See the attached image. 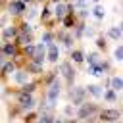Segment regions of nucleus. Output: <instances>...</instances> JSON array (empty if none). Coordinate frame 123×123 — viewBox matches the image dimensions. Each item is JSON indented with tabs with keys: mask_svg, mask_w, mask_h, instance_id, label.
Segmentation results:
<instances>
[{
	"mask_svg": "<svg viewBox=\"0 0 123 123\" xmlns=\"http://www.w3.org/2000/svg\"><path fill=\"white\" fill-rule=\"evenodd\" d=\"M19 104H21V108L23 110H31L33 108V104H35V100H33V96H31V92H21L19 94Z\"/></svg>",
	"mask_w": 123,
	"mask_h": 123,
	"instance_id": "f257e3e1",
	"label": "nucleus"
},
{
	"mask_svg": "<svg viewBox=\"0 0 123 123\" xmlns=\"http://www.w3.org/2000/svg\"><path fill=\"white\" fill-rule=\"evenodd\" d=\"M58 94H60V83H58V81H54V83L50 85V90H48V102H50V104H54V102H56V98H58Z\"/></svg>",
	"mask_w": 123,
	"mask_h": 123,
	"instance_id": "f03ea898",
	"label": "nucleus"
},
{
	"mask_svg": "<svg viewBox=\"0 0 123 123\" xmlns=\"http://www.w3.org/2000/svg\"><path fill=\"white\" fill-rule=\"evenodd\" d=\"M94 108H96V106H92V104H85V106H83V108L77 111V117H79V119H85V117H88V115L94 111Z\"/></svg>",
	"mask_w": 123,
	"mask_h": 123,
	"instance_id": "7ed1b4c3",
	"label": "nucleus"
},
{
	"mask_svg": "<svg viewBox=\"0 0 123 123\" xmlns=\"http://www.w3.org/2000/svg\"><path fill=\"white\" fill-rule=\"evenodd\" d=\"M31 56H35V62H42V58H44V46L42 44H37V46H33V52H31Z\"/></svg>",
	"mask_w": 123,
	"mask_h": 123,
	"instance_id": "20e7f679",
	"label": "nucleus"
},
{
	"mask_svg": "<svg viewBox=\"0 0 123 123\" xmlns=\"http://www.w3.org/2000/svg\"><path fill=\"white\" fill-rule=\"evenodd\" d=\"M62 71H63L65 79H67V81L71 83V81H73V77H75V73H73V67H71V65H69V63L65 62V63H62Z\"/></svg>",
	"mask_w": 123,
	"mask_h": 123,
	"instance_id": "39448f33",
	"label": "nucleus"
},
{
	"mask_svg": "<svg viewBox=\"0 0 123 123\" xmlns=\"http://www.w3.org/2000/svg\"><path fill=\"white\" fill-rule=\"evenodd\" d=\"M69 96H71V100H73V102H77V104H79V102H83V98H85V90H83V88H73Z\"/></svg>",
	"mask_w": 123,
	"mask_h": 123,
	"instance_id": "423d86ee",
	"label": "nucleus"
},
{
	"mask_svg": "<svg viewBox=\"0 0 123 123\" xmlns=\"http://www.w3.org/2000/svg\"><path fill=\"white\" fill-rule=\"evenodd\" d=\"M48 62H58V46L56 44L48 46Z\"/></svg>",
	"mask_w": 123,
	"mask_h": 123,
	"instance_id": "0eeeda50",
	"label": "nucleus"
},
{
	"mask_svg": "<svg viewBox=\"0 0 123 123\" xmlns=\"http://www.w3.org/2000/svg\"><path fill=\"white\" fill-rule=\"evenodd\" d=\"M100 117H102V119H117V117H119V111H115V110H106V111L100 113Z\"/></svg>",
	"mask_w": 123,
	"mask_h": 123,
	"instance_id": "6e6552de",
	"label": "nucleus"
},
{
	"mask_svg": "<svg viewBox=\"0 0 123 123\" xmlns=\"http://www.w3.org/2000/svg\"><path fill=\"white\" fill-rule=\"evenodd\" d=\"M56 15H58L60 19H63V17L67 15V6H65V4H58V6H56Z\"/></svg>",
	"mask_w": 123,
	"mask_h": 123,
	"instance_id": "1a4fd4ad",
	"label": "nucleus"
},
{
	"mask_svg": "<svg viewBox=\"0 0 123 123\" xmlns=\"http://www.w3.org/2000/svg\"><path fill=\"white\" fill-rule=\"evenodd\" d=\"M10 10H12V13H19V12H23V2H21V0H15V2L10 6Z\"/></svg>",
	"mask_w": 123,
	"mask_h": 123,
	"instance_id": "9d476101",
	"label": "nucleus"
},
{
	"mask_svg": "<svg viewBox=\"0 0 123 123\" xmlns=\"http://www.w3.org/2000/svg\"><path fill=\"white\" fill-rule=\"evenodd\" d=\"M108 35H110L111 38H115V40H117V38L121 37V31H119V27H113V29H110V31H108Z\"/></svg>",
	"mask_w": 123,
	"mask_h": 123,
	"instance_id": "9b49d317",
	"label": "nucleus"
},
{
	"mask_svg": "<svg viewBox=\"0 0 123 123\" xmlns=\"http://www.w3.org/2000/svg\"><path fill=\"white\" fill-rule=\"evenodd\" d=\"M88 92H90L92 96H100V92H102V88H100L98 85H90V86H88Z\"/></svg>",
	"mask_w": 123,
	"mask_h": 123,
	"instance_id": "f8f14e48",
	"label": "nucleus"
},
{
	"mask_svg": "<svg viewBox=\"0 0 123 123\" xmlns=\"http://www.w3.org/2000/svg\"><path fill=\"white\" fill-rule=\"evenodd\" d=\"M2 50H4L6 54H10V56H13V54H15V44H6V46H4Z\"/></svg>",
	"mask_w": 123,
	"mask_h": 123,
	"instance_id": "ddd939ff",
	"label": "nucleus"
},
{
	"mask_svg": "<svg viewBox=\"0 0 123 123\" xmlns=\"http://www.w3.org/2000/svg\"><path fill=\"white\" fill-rule=\"evenodd\" d=\"M15 81H17V83H25V81H27V75H25L23 71H19V73H15Z\"/></svg>",
	"mask_w": 123,
	"mask_h": 123,
	"instance_id": "4468645a",
	"label": "nucleus"
},
{
	"mask_svg": "<svg viewBox=\"0 0 123 123\" xmlns=\"http://www.w3.org/2000/svg\"><path fill=\"white\" fill-rule=\"evenodd\" d=\"M111 86H113V88H115V90H119V88H121V86H123V83H121V79H119V77H115V79H113V81H111Z\"/></svg>",
	"mask_w": 123,
	"mask_h": 123,
	"instance_id": "2eb2a0df",
	"label": "nucleus"
},
{
	"mask_svg": "<svg viewBox=\"0 0 123 123\" xmlns=\"http://www.w3.org/2000/svg\"><path fill=\"white\" fill-rule=\"evenodd\" d=\"M94 17H98V19H102V17H104V10H102L100 6H96V8H94Z\"/></svg>",
	"mask_w": 123,
	"mask_h": 123,
	"instance_id": "dca6fc26",
	"label": "nucleus"
},
{
	"mask_svg": "<svg viewBox=\"0 0 123 123\" xmlns=\"http://www.w3.org/2000/svg\"><path fill=\"white\" fill-rule=\"evenodd\" d=\"M15 33H17V31H15V29H13V27H8V29H6V31H4V37H6V38H10V37H13V35H15Z\"/></svg>",
	"mask_w": 123,
	"mask_h": 123,
	"instance_id": "f3484780",
	"label": "nucleus"
},
{
	"mask_svg": "<svg viewBox=\"0 0 123 123\" xmlns=\"http://www.w3.org/2000/svg\"><path fill=\"white\" fill-rule=\"evenodd\" d=\"M71 58H73V62H77V63H81V62H83V54H81V52H73V54H71Z\"/></svg>",
	"mask_w": 123,
	"mask_h": 123,
	"instance_id": "a211bd4d",
	"label": "nucleus"
},
{
	"mask_svg": "<svg viewBox=\"0 0 123 123\" xmlns=\"http://www.w3.org/2000/svg\"><path fill=\"white\" fill-rule=\"evenodd\" d=\"M29 71H33V73H38V71H40V63H38V62L31 63V65H29Z\"/></svg>",
	"mask_w": 123,
	"mask_h": 123,
	"instance_id": "6ab92c4d",
	"label": "nucleus"
},
{
	"mask_svg": "<svg viewBox=\"0 0 123 123\" xmlns=\"http://www.w3.org/2000/svg\"><path fill=\"white\" fill-rule=\"evenodd\" d=\"M12 71H13V62H8V63L4 65V73L8 75V73H12Z\"/></svg>",
	"mask_w": 123,
	"mask_h": 123,
	"instance_id": "aec40b11",
	"label": "nucleus"
},
{
	"mask_svg": "<svg viewBox=\"0 0 123 123\" xmlns=\"http://www.w3.org/2000/svg\"><path fill=\"white\" fill-rule=\"evenodd\" d=\"M88 62H90V65L92 63H98V54H90L88 56Z\"/></svg>",
	"mask_w": 123,
	"mask_h": 123,
	"instance_id": "412c9836",
	"label": "nucleus"
},
{
	"mask_svg": "<svg viewBox=\"0 0 123 123\" xmlns=\"http://www.w3.org/2000/svg\"><path fill=\"white\" fill-rule=\"evenodd\" d=\"M115 58H117V60L123 58V48H121V46H117V50H115Z\"/></svg>",
	"mask_w": 123,
	"mask_h": 123,
	"instance_id": "4be33fe9",
	"label": "nucleus"
},
{
	"mask_svg": "<svg viewBox=\"0 0 123 123\" xmlns=\"http://www.w3.org/2000/svg\"><path fill=\"white\" fill-rule=\"evenodd\" d=\"M106 100H110V102H113V100H115V94H113L111 90H110V92H106Z\"/></svg>",
	"mask_w": 123,
	"mask_h": 123,
	"instance_id": "5701e85b",
	"label": "nucleus"
},
{
	"mask_svg": "<svg viewBox=\"0 0 123 123\" xmlns=\"http://www.w3.org/2000/svg\"><path fill=\"white\" fill-rule=\"evenodd\" d=\"M42 40H44V42H50V40H52V35H50V33H46V35L42 37Z\"/></svg>",
	"mask_w": 123,
	"mask_h": 123,
	"instance_id": "b1692460",
	"label": "nucleus"
},
{
	"mask_svg": "<svg viewBox=\"0 0 123 123\" xmlns=\"http://www.w3.org/2000/svg\"><path fill=\"white\" fill-rule=\"evenodd\" d=\"M75 2H77L79 8H85V6H86V0H75Z\"/></svg>",
	"mask_w": 123,
	"mask_h": 123,
	"instance_id": "393cba45",
	"label": "nucleus"
},
{
	"mask_svg": "<svg viewBox=\"0 0 123 123\" xmlns=\"http://www.w3.org/2000/svg\"><path fill=\"white\" fill-rule=\"evenodd\" d=\"M63 23H65V25H71V23H73V19H71V17H67V15H65V17H63Z\"/></svg>",
	"mask_w": 123,
	"mask_h": 123,
	"instance_id": "a878e982",
	"label": "nucleus"
},
{
	"mask_svg": "<svg viewBox=\"0 0 123 123\" xmlns=\"http://www.w3.org/2000/svg\"><path fill=\"white\" fill-rule=\"evenodd\" d=\"M48 17H50V12L44 10V12H42V19H48Z\"/></svg>",
	"mask_w": 123,
	"mask_h": 123,
	"instance_id": "bb28decb",
	"label": "nucleus"
},
{
	"mask_svg": "<svg viewBox=\"0 0 123 123\" xmlns=\"http://www.w3.org/2000/svg\"><path fill=\"white\" fill-rule=\"evenodd\" d=\"M33 88H35L33 85H27V86H25V92H33Z\"/></svg>",
	"mask_w": 123,
	"mask_h": 123,
	"instance_id": "cd10ccee",
	"label": "nucleus"
},
{
	"mask_svg": "<svg viewBox=\"0 0 123 123\" xmlns=\"http://www.w3.org/2000/svg\"><path fill=\"white\" fill-rule=\"evenodd\" d=\"M40 119H42V121H52V115H42Z\"/></svg>",
	"mask_w": 123,
	"mask_h": 123,
	"instance_id": "c85d7f7f",
	"label": "nucleus"
},
{
	"mask_svg": "<svg viewBox=\"0 0 123 123\" xmlns=\"http://www.w3.org/2000/svg\"><path fill=\"white\" fill-rule=\"evenodd\" d=\"M21 2H31V0H21Z\"/></svg>",
	"mask_w": 123,
	"mask_h": 123,
	"instance_id": "c756f323",
	"label": "nucleus"
},
{
	"mask_svg": "<svg viewBox=\"0 0 123 123\" xmlns=\"http://www.w3.org/2000/svg\"><path fill=\"white\" fill-rule=\"evenodd\" d=\"M38 2H42V0H38Z\"/></svg>",
	"mask_w": 123,
	"mask_h": 123,
	"instance_id": "7c9ffc66",
	"label": "nucleus"
},
{
	"mask_svg": "<svg viewBox=\"0 0 123 123\" xmlns=\"http://www.w3.org/2000/svg\"><path fill=\"white\" fill-rule=\"evenodd\" d=\"M56 2H60V0H56Z\"/></svg>",
	"mask_w": 123,
	"mask_h": 123,
	"instance_id": "2f4dec72",
	"label": "nucleus"
}]
</instances>
